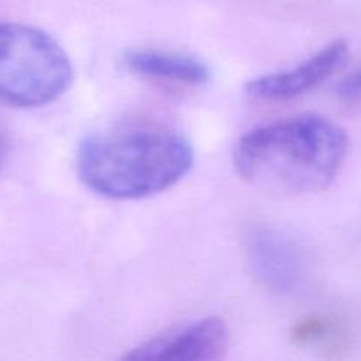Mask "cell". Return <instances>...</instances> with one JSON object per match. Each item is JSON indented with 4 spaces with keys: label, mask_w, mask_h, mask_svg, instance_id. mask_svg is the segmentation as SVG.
<instances>
[{
    "label": "cell",
    "mask_w": 361,
    "mask_h": 361,
    "mask_svg": "<svg viewBox=\"0 0 361 361\" xmlns=\"http://www.w3.org/2000/svg\"><path fill=\"white\" fill-rule=\"evenodd\" d=\"M123 66L137 76L157 78L173 83L201 85L210 80V71L201 60L180 53L129 49L123 55Z\"/></svg>",
    "instance_id": "7"
},
{
    "label": "cell",
    "mask_w": 361,
    "mask_h": 361,
    "mask_svg": "<svg viewBox=\"0 0 361 361\" xmlns=\"http://www.w3.org/2000/svg\"><path fill=\"white\" fill-rule=\"evenodd\" d=\"M348 154V134L319 115H300L256 127L233 150L236 173L250 185L275 194L324 189Z\"/></svg>",
    "instance_id": "1"
},
{
    "label": "cell",
    "mask_w": 361,
    "mask_h": 361,
    "mask_svg": "<svg viewBox=\"0 0 361 361\" xmlns=\"http://www.w3.org/2000/svg\"><path fill=\"white\" fill-rule=\"evenodd\" d=\"M73 63L62 46L39 28L0 21V102L41 108L73 83Z\"/></svg>",
    "instance_id": "3"
},
{
    "label": "cell",
    "mask_w": 361,
    "mask_h": 361,
    "mask_svg": "<svg viewBox=\"0 0 361 361\" xmlns=\"http://www.w3.org/2000/svg\"><path fill=\"white\" fill-rule=\"evenodd\" d=\"M228 330L219 317H207L176 331L155 337L127 353L134 361H208L224 353Z\"/></svg>",
    "instance_id": "5"
},
{
    "label": "cell",
    "mask_w": 361,
    "mask_h": 361,
    "mask_svg": "<svg viewBox=\"0 0 361 361\" xmlns=\"http://www.w3.org/2000/svg\"><path fill=\"white\" fill-rule=\"evenodd\" d=\"M194 164L192 145L169 130L92 136L76 157L81 182L109 200H141L178 183Z\"/></svg>",
    "instance_id": "2"
},
{
    "label": "cell",
    "mask_w": 361,
    "mask_h": 361,
    "mask_svg": "<svg viewBox=\"0 0 361 361\" xmlns=\"http://www.w3.org/2000/svg\"><path fill=\"white\" fill-rule=\"evenodd\" d=\"M247 256L257 281L274 293L296 291L307 277L309 259L303 247L275 228H254L247 235Z\"/></svg>",
    "instance_id": "4"
},
{
    "label": "cell",
    "mask_w": 361,
    "mask_h": 361,
    "mask_svg": "<svg viewBox=\"0 0 361 361\" xmlns=\"http://www.w3.org/2000/svg\"><path fill=\"white\" fill-rule=\"evenodd\" d=\"M337 95L344 102H358L361 101V67L353 71L349 76L338 83Z\"/></svg>",
    "instance_id": "8"
},
{
    "label": "cell",
    "mask_w": 361,
    "mask_h": 361,
    "mask_svg": "<svg viewBox=\"0 0 361 361\" xmlns=\"http://www.w3.org/2000/svg\"><path fill=\"white\" fill-rule=\"evenodd\" d=\"M4 157H6V140H4V136L0 134V166H2Z\"/></svg>",
    "instance_id": "9"
},
{
    "label": "cell",
    "mask_w": 361,
    "mask_h": 361,
    "mask_svg": "<svg viewBox=\"0 0 361 361\" xmlns=\"http://www.w3.org/2000/svg\"><path fill=\"white\" fill-rule=\"evenodd\" d=\"M348 44L335 41L293 69L270 73L254 78L247 83L245 92L259 101H288L307 94L334 76L348 59Z\"/></svg>",
    "instance_id": "6"
}]
</instances>
